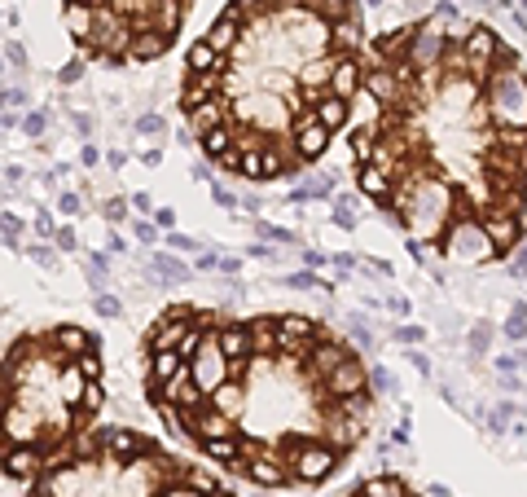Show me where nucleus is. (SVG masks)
Listing matches in <instances>:
<instances>
[{
	"mask_svg": "<svg viewBox=\"0 0 527 497\" xmlns=\"http://www.w3.org/2000/svg\"><path fill=\"white\" fill-rule=\"evenodd\" d=\"M352 176L418 251L497 264L527 238V66L457 9L369 40Z\"/></svg>",
	"mask_w": 527,
	"mask_h": 497,
	"instance_id": "obj_1",
	"label": "nucleus"
},
{
	"mask_svg": "<svg viewBox=\"0 0 527 497\" xmlns=\"http://www.w3.org/2000/svg\"><path fill=\"white\" fill-rule=\"evenodd\" d=\"M154 497H237L225 480H215L207 467H198L189 458H180V467L167 475V484L158 489Z\"/></svg>",
	"mask_w": 527,
	"mask_h": 497,
	"instance_id": "obj_7",
	"label": "nucleus"
},
{
	"mask_svg": "<svg viewBox=\"0 0 527 497\" xmlns=\"http://www.w3.org/2000/svg\"><path fill=\"white\" fill-rule=\"evenodd\" d=\"M343 497H422L404 475H369V480L352 484Z\"/></svg>",
	"mask_w": 527,
	"mask_h": 497,
	"instance_id": "obj_8",
	"label": "nucleus"
},
{
	"mask_svg": "<svg viewBox=\"0 0 527 497\" xmlns=\"http://www.w3.org/2000/svg\"><path fill=\"white\" fill-rule=\"evenodd\" d=\"M365 53L360 0H229L185 53L180 115L220 172L286 181L348 128Z\"/></svg>",
	"mask_w": 527,
	"mask_h": 497,
	"instance_id": "obj_3",
	"label": "nucleus"
},
{
	"mask_svg": "<svg viewBox=\"0 0 527 497\" xmlns=\"http://www.w3.org/2000/svg\"><path fill=\"white\" fill-rule=\"evenodd\" d=\"M5 431L0 467L9 484H31L35 471L97 427L106 405V361L97 330L49 322L13 334L5 348Z\"/></svg>",
	"mask_w": 527,
	"mask_h": 497,
	"instance_id": "obj_4",
	"label": "nucleus"
},
{
	"mask_svg": "<svg viewBox=\"0 0 527 497\" xmlns=\"http://www.w3.org/2000/svg\"><path fill=\"white\" fill-rule=\"evenodd\" d=\"M79 57L97 66H141L163 57L194 0H57Z\"/></svg>",
	"mask_w": 527,
	"mask_h": 497,
	"instance_id": "obj_6",
	"label": "nucleus"
},
{
	"mask_svg": "<svg viewBox=\"0 0 527 497\" xmlns=\"http://www.w3.org/2000/svg\"><path fill=\"white\" fill-rule=\"evenodd\" d=\"M141 387L172 435L255 489H316L360 449L374 379L321 317L172 304L141 334Z\"/></svg>",
	"mask_w": 527,
	"mask_h": 497,
	"instance_id": "obj_2",
	"label": "nucleus"
},
{
	"mask_svg": "<svg viewBox=\"0 0 527 497\" xmlns=\"http://www.w3.org/2000/svg\"><path fill=\"white\" fill-rule=\"evenodd\" d=\"M180 467L158 435L136 427H93L35 471L27 497H154Z\"/></svg>",
	"mask_w": 527,
	"mask_h": 497,
	"instance_id": "obj_5",
	"label": "nucleus"
}]
</instances>
